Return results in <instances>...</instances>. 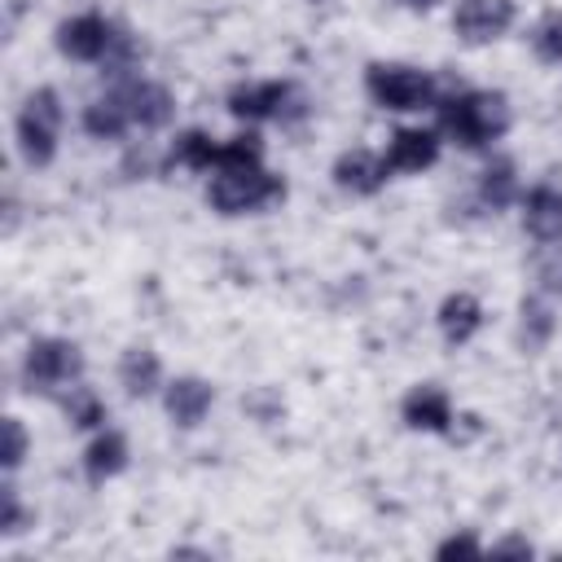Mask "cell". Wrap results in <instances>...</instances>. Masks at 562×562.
Here are the masks:
<instances>
[{"instance_id":"25","label":"cell","mask_w":562,"mask_h":562,"mask_svg":"<svg viewBox=\"0 0 562 562\" xmlns=\"http://www.w3.org/2000/svg\"><path fill=\"white\" fill-rule=\"evenodd\" d=\"M536 281L544 294H562V241H544L536 259Z\"/></svg>"},{"instance_id":"31","label":"cell","mask_w":562,"mask_h":562,"mask_svg":"<svg viewBox=\"0 0 562 562\" xmlns=\"http://www.w3.org/2000/svg\"><path fill=\"white\" fill-rule=\"evenodd\" d=\"M408 4H413V9H435L439 0H408Z\"/></svg>"},{"instance_id":"10","label":"cell","mask_w":562,"mask_h":562,"mask_svg":"<svg viewBox=\"0 0 562 562\" xmlns=\"http://www.w3.org/2000/svg\"><path fill=\"white\" fill-rule=\"evenodd\" d=\"M382 158H386L391 171H422L439 158V136L426 132V127H400Z\"/></svg>"},{"instance_id":"14","label":"cell","mask_w":562,"mask_h":562,"mask_svg":"<svg viewBox=\"0 0 562 562\" xmlns=\"http://www.w3.org/2000/svg\"><path fill=\"white\" fill-rule=\"evenodd\" d=\"M404 422L413 430H448L452 426V400L439 386H413L404 395Z\"/></svg>"},{"instance_id":"1","label":"cell","mask_w":562,"mask_h":562,"mask_svg":"<svg viewBox=\"0 0 562 562\" xmlns=\"http://www.w3.org/2000/svg\"><path fill=\"white\" fill-rule=\"evenodd\" d=\"M439 127L461 149H483L509 132V101H505V92H487V88L448 92L439 101Z\"/></svg>"},{"instance_id":"9","label":"cell","mask_w":562,"mask_h":562,"mask_svg":"<svg viewBox=\"0 0 562 562\" xmlns=\"http://www.w3.org/2000/svg\"><path fill=\"white\" fill-rule=\"evenodd\" d=\"M391 167L382 154H369V149H347L338 162H334V184L347 189V193H378L386 184Z\"/></svg>"},{"instance_id":"20","label":"cell","mask_w":562,"mask_h":562,"mask_svg":"<svg viewBox=\"0 0 562 562\" xmlns=\"http://www.w3.org/2000/svg\"><path fill=\"white\" fill-rule=\"evenodd\" d=\"M514 189H518V180H514V162H509V158H496V162L483 167V176H479V198H483V206L505 211V206L514 202Z\"/></svg>"},{"instance_id":"24","label":"cell","mask_w":562,"mask_h":562,"mask_svg":"<svg viewBox=\"0 0 562 562\" xmlns=\"http://www.w3.org/2000/svg\"><path fill=\"white\" fill-rule=\"evenodd\" d=\"M531 44H536V53H540L544 61H562V9H553V13H544V18L536 22Z\"/></svg>"},{"instance_id":"3","label":"cell","mask_w":562,"mask_h":562,"mask_svg":"<svg viewBox=\"0 0 562 562\" xmlns=\"http://www.w3.org/2000/svg\"><path fill=\"white\" fill-rule=\"evenodd\" d=\"M57 132H61V101L53 88H35L18 114V149L31 167H48L57 154Z\"/></svg>"},{"instance_id":"28","label":"cell","mask_w":562,"mask_h":562,"mask_svg":"<svg viewBox=\"0 0 562 562\" xmlns=\"http://www.w3.org/2000/svg\"><path fill=\"white\" fill-rule=\"evenodd\" d=\"M435 553H439L443 562H448V558H479V553H483V544H479L474 536H448Z\"/></svg>"},{"instance_id":"27","label":"cell","mask_w":562,"mask_h":562,"mask_svg":"<svg viewBox=\"0 0 562 562\" xmlns=\"http://www.w3.org/2000/svg\"><path fill=\"white\" fill-rule=\"evenodd\" d=\"M0 496H4V518H0V536H18L22 531V505H18V492L4 483L0 487Z\"/></svg>"},{"instance_id":"4","label":"cell","mask_w":562,"mask_h":562,"mask_svg":"<svg viewBox=\"0 0 562 562\" xmlns=\"http://www.w3.org/2000/svg\"><path fill=\"white\" fill-rule=\"evenodd\" d=\"M364 88L382 110H422L435 101V79L400 61H373L364 70Z\"/></svg>"},{"instance_id":"6","label":"cell","mask_w":562,"mask_h":562,"mask_svg":"<svg viewBox=\"0 0 562 562\" xmlns=\"http://www.w3.org/2000/svg\"><path fill=\"white\" fill-rule=\"evenodd\" d=\"M514 22V0H457L452 9V31L465 44H487L501 40Z\"/></svg>"},{"instance_id":"17","label":"cell","mask_w":562,"mask_h":562,"mask_svg":"<svg viewBox=\"0 0 562 562\" xmlns=\"http://www.w3.org/2000/svg\"><path fill=\"white\" fill-rule=\"evenodd\" d=\"M83 127L97 136V140H119L127 127H132V110L123 101V92H110V97H97L88 110H83Z\"/></svg>"},{"instance_id":"18","label":"cell","mask_w":562,"mask_h":562,"mask_svg":"<svg viewBox=\"0 0 562 562\" xmlns=\"http://www.w3.org/2000/svg\"><path fill=\"white\" fill-rule=\"evenodd\" d=\"M123 465H127V439H123L119 430H101V435L88 443V452H83V470H88L92 483L114 479Z\"/></svg>"},{"instance_id":"30","label":"cell","mask_w":562,"mask_h":562,"mask_svg":"<svg viewBox=\"0 0 562 562\" xmlns=\"http://www.w3.org/2000/svg\"><path fill=\"white\" fill-rule=\"evenodd\" d=\"M492 553H496V558H531V544H527V540H518V536H509V540L492 544Z\"/></svg>"},{"instance_id":"23","label":"cell","mask_w":562,"mask_h":562,"mask_svg":"<svg viewBox=\"0 0 562 562\" xmlns=\"http://www.w3.org/2000/svg\"><path fill=\"white\" fill-rule=\"evenodd\" d=\"M66 417H70V426L92 430V426H101V422H105V404H101L88 386H75V391L66 395Z\"/></svg>"},{"instance_id":"29","label":"cell","mask_w":562,"mask_h":562,"mask_svg":"<svg viewBox=\"0 0 562 562\" xmlns=\"http://www.w3.org/2000/svg\"><path fill=\"white\" fill-rule=\"evenodd\" d=\"M246 408H255V413H259V417L268 422V417H272V413L281 408V400H277L272 391H259V395H250V400H246Z\"/></svg>"},{"instance_id":"15","label":"cell","mask_w":562,"mask_h":562,"mask_svg":"<svg viewBox=\"0 0 562 562\" xmlns=\"http://www.w3.org/2000/svg\"><path fill=\"white\" fill-rule=\"evenodd\" d=\"M479 321H483V307H479V299L465 294V290H457V294H448V299L439 303V329H443V338H448L452 347H457V342H470L474 329H479Z\"/></svg>"},{"instance_id":"8","label":"cell","mask_w":562,"mask_h":562,"mask_svg":"<svg viewBox=\"0 0 562 562\" xmlns=\"http://www.w3.org/2000/svg\"><path fill=\"white\" fill-rule=\"evenodd\" d=\"M294 97V88L290 83H237L233 92H228V110H233V119H250V123H259V119H281Z\"/></svg>"},{"instance_id":"5","label":"cell","mask_w":562,"mask_h":562,"mask_svg":"<svg viewBox=\"0 0 562 562\" xmlns=\"http://www.w3.org/2000/svg\"><path fill=\"white\" fill-rule=\"evenodd\" d=\"M22 373H26V386L31 391H44L48 395V391H57V386H66V382H75L83 373V356L66 338H35L26 347Z\"/></svg>"},{"instance_id":"13","label":"cell","mask_w":562,"mask_h":562,"mask_svg":"<svg viewBox=\"0 0 562 562\" xmlns=\"http://www.w3.org/2000/svg\"><path fill=\"white\" fill-rule=\"evenodd\" d=\"M211 400H215L211 382H202V378H176V382L167 386V417L189 430V426H198V422L206 417Z\"/></svg>"},{"instance_id":"16","label":"cell","mask_w":562,"mask_h":562,"mask_svg":"<svg viewBox=\"0 0 562 562\" xmlns=\"http://www.w3.org/2000/svg\"><path fill=\"white\" fill-rule=\"evenodd\" d=\"M119 382H123V391H127L132 400L154 395V391L162 386V364H158V356L145 351V347H132V351L119 360Z\"/></svg>"},{"instance_id":"22","label":"cell","mask_w":562,"mask_h":562,"mask_svg":"<svg viewBox=\"0 0 562 562\" xmlns=\"http://www.w3.org/2000/svg\"><path fill=\"white\" fill-rule=\"evenodd\" d=\"M220 167H263V140L259 132H241L233 140L220 145V158H215V171Z\"/></svg>"},{"instance_id":"7","label":"cell","mask_w":562,"mask_h":562,"mask_svg":"<svg viewBox=\"0 0 562 562\" xmlns=\"http://www.w3.org/2000/svg\"><path fill=\"white\" fill-rule=\"evenodd\" d=\"M114 26L105 22V18H97V13H79V18H70V22H61L57 26V48L66 53V57H75V61H97V57H105L110 48H114Z\"/></svg>"},{"instance_id":"21","label":"cell","mask_w":562,"mask_h":562,"mask_svg":"<svg viewBox=\"0 0 562 562\" xmlns=\"http://www.w3.org/2000/svg\"><path fill=\"white\" fill-rule=\"evenodd\" d=\"M518 338H522V347L527 351H540L549 338H553V312H549V303L544 299H522V307H518Z\"/></svg>"},{"instance_id":"12","label":"cell","mask_w":562,"mask_h":562,"mask_svg":"<svg viewBox=\"0 0 562 562\" xmlns=\"http://www.w3.org/2000/svg\"><path fill=\"white\" fill-rule=\"evenodd\" d=\"M119 92H123V101H127V110H132V123H140V127H162V123H171V114H176L171 92H167L162 83H154V79H132V83L119 88Z\"/></svg>"},{"instance_id":"19","label":"cell","mask_w":562,"mask_h":562,"mask_svg":"<svg viewBox=\"0 0 562 562\" xmlns=\"http://www.w3.org/2000/svg\"><path fill=\"white\" fill-rule=\"evenodd\" d=\"M215 158H220V145H215L206 132H198V127L180 132V136H176V145H171V167L211 171V167H215Z\"/></svg>"},{"instance_id":"26","label":"cell","mask_w":562,"mask_h":562,"mask_svg":"<svg viewBox=\"0 0 562 562\" xmlns=\"http://www.w3.org/2000/svg\"><path fill=\"white\" fill-rule=\"evenodd\" d=\"M0 430H4V452H0V461H4V470H18L22 457H26V430H22L18 417H4Z\"/></svg>"},{"instance_id":"11","label":"cell","mask_w":562,"mask_h":562,"mask_svg":"<svg viewBox=\"0 0 562 562\" xmlns=\"http://www.w3.org/2000/svg\"><path fill=\"white\" fill-rule=\"evenodd\" d=\"M522 224L536 241H562V189L536 184L522 198Z\"/></svg>"},{"instance_id":"2","label":"cell","mask_w":562,"mask_h":562,"mask_svg":"<svg viewBox=\"0 0 562 562\" xmlns=\"http://www.w3.org/2000/svg\"><path fill=\"white\" fill-rule=\"evenodd\" d=\"M206 198L220 215H241V211H259V206L285 198V184L277 176H268L263 167H220Z\"/></svg>"}]
</instances>
